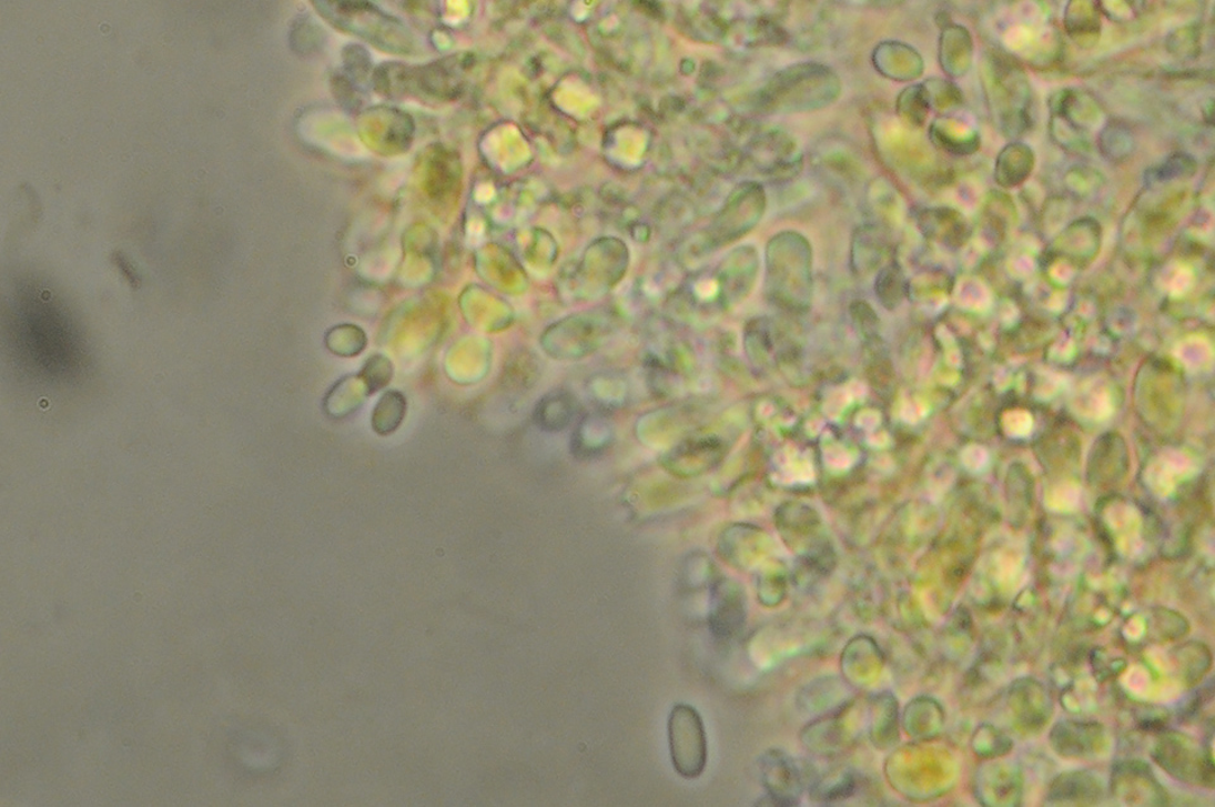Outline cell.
Returning a JSON list of instances; mask_svg holds the SVG:
<instances>
[{
  "label": "cell",
  "instance_id": "obj_5",
  "mask_svg": "<svg viewBox=\"0 0 1215 807\" xmlns=\"http://www.w3.org/2000/svg\"><path fill=\"white\" fill-rule=\"evenodd\" d=\"M1112 793L1118 800L1136 806H1165L1168 796L1157 783L1148 765L1141 760H1124L1113 767Z\"/></svg>",
  "mask_w": 1215,
  "mask_h": 807
},
{
  "label": "cell",
  "instance_id": "obj_19",
  "mask_svg": "<svg viewBox=\"0 0 1215 807\" xmlns=\"http://www.w3.org/2000/svg\"><path fill=\"white\" fill-rule=\"evenodd\" d=\"M929 95L931 109H946V107L959 105L962 103V95L960 89L946 80L934 79L929 83L923 84Z\"/></svg>",
  "mask_w": 1215,
  "mask_h": 807
},
{
  "label": "cell",
  "instance_id": "obj_3",
  "mask_svg": "<svg viewBox=\"0 0 1215 807\" xmlns=\"http://www.w3.org/2000/svg\"><path fill=\"white\" fill-rule=\"evenodd\" d=\"M1152 758L1177 781L1214 787V764L1211 753L1187 735L1177 732L1161 734L1152 749Z\"/></svg>",
  "mask_w": 1215,
  "mask_h": 807
},
{
  "label": "cell",
  "instance_id": "obj_13",
  "mask_svg": "<svg viewBox=\"0 0 1215 807\" xmlns=\"http://www.w3.org/2000/svg\"><path fill=\"white\" fill-rule=\"evenodd\" d=\"M713 599V629L725 636L740 631L745 621V603L740 588L732 583H719Z\"/></svg>",
  "mask_w": 1215,
  "mask_h": 807
},
{
  "label": "cell",
  "instance_id": "obj_6",
  "mask_svg": "<svg viewBox=\"0 0 1215 807\" xmlns=\"http://www.w3.org/2000/svg\"><path fill=\"white\" fill-rule=\"evenodd\" d=\"M1008 704L1022 730H1041L1052 715V702L1046 688L1031 678L1015 680Z\"/></svg>",
  "mask_w": 1215,
  "mask_h": 807
},
{
  "label": "cell",
  "instance_id": "obj_12",
  "mask_svg": "<svg viewBox=\"0 0 1215 807\" xmlns=\"http://www.w3.org/2000/svg\"><path fill=\"white\" fill-rule=\"evenodd\" d=\"M1036 163L1033 150L1023 142H1011L999 152L995 164V181L1004 188L1022 184Z\"/></svg>",
  "mask_w": 1215,
  "mask_h": 807
},
{
  "label": "cell",
  "instance_id": "obj_16",
  "mask_svg": "<svg viewBox=\"0 0 1215 807\" xmlns=\"http://www.w3.org/2000/svg\"><path fill=\"white\" fill-rule=\"evenodd\" d=\"M1178 669L1186 684L1193 685L1207 674L1212 665V654L1207 647L1198 643L1186 644L1176 650Z\"/></svg>",
  "mask_w": 1215,
  "mask_h": 807
},
{
  "label": "cell",
  "instance_id": "obj_18",
  "mask_svg": "<svg viewBox=\"0 0 1215 807\" xmlns=\"http://www.w3.org/2000/svg\"><path fill=\"white\" fill-rule=\"evenodd\" d=\"M1167 49L1174 57L1195 59L1201 53V31L1198 26H1186L1170 34Z\"/></svg>",
  "mask_w": 1215,
  "mask_h": 807
},
{
  "label": "cell",
  "instance_id": "obj_10",
  "mask_svg": "<svg viewBox=\"0 0 1215 807\" xmlns=\"http://www.w3.org/2000/svg\"><path fill=\"white\" fill-rule=\"evenodd\" d=\"M981 775L980 793L989 805L1019 806L1022 799L1020 770L1006 764H992Z\"/></svg>",
  "mask_w": 1215,
  "mask_h": 807
},
{
  "label": "cell",
  "instance_id": "obj_17",
  "mask_svg": "<svg viewBox=\"0 0 1215 807\" xmlns=\"http://www.w3.org/2000/svg\"><path fill=\"white\" fill-rule=\"evenodd\" d=\"M898 109L908 122L914 125H923L931 110L924 85H913L905 89L899 97Z\"/></svg>",
  "mask_w": 1215,
  "mask_h": 807
},
{
  "label": "cell",
  "instance_id": "obj_2",
  "mask_svg": "<svg viewBox=\"0 0 1215 807\" xmlns=\"http://www.w3.org/2000/svg\"><path fill=\"white\" fill-rule=\"evenodd\" d=\"M990 102L1002 130L1010 138H1021L1030 128L1031 91L1023 69L1012 59L993 58L990 65Z\"/></svg>",
  "mask_w": 1215,
  "mask_h": 807
},
{
  "label": "cell",
  "instance_id": "obj_7",
  "mask_svg": "<svg viewBox=\"0 0 1215 807\" xmlns=\"http://www.w3.org/2000/svg\"><path fill=\"white\" fill-rule=\"evenodd\" d=\"M1105 730L1097 723L1061 722L1050 733V744L1064 758H1087L1104 748Z\"/></svg>",
  "mask_w": 1215,
  "mask_h": 807
},
{
  "label": "cell",
  "instance_id": "obj_11",
  "mask_svg": "<svg viewBox=\"0 0 1215 807\" xmlns=\"http://www.w3.org/2000/svg\"><path fill=\"white\" fill-rule=\"evenodd\" d=\"M974 42L965 27L948 24L943 27L940 40V64L944 73L952 79L964 77L972 64Z\"/></svg>",
  "mask_w": 1215,
  "mask_h": 807
},
{
  "label": "cell",
  "instance_id": "obj_4",
  "mask_svg": "<svg viewBox=\"0 0 1215 807\" xmlns=\"http://www.w3.org/2000/svg\"><path fill=\"white\" fill-rule=\"evenodd\" d=\"M670 751L675 769L684 778H698L707 766L708 748L703 722L696 708L674 707L669 719Z\"/></svg>",
  "mask_w": 1215,
  "mask_h": 807
},
{
  "label": "cell",
  "instance_id": "obj_9",
  "mask_svg": "<svg viewBox=\"0 0 1215 807\" xmlns=\"http://www.w3.org/2000/svg\"><path fill=\"white\" fill-rule=\"evenodd\" d=\"M1101 779L1091 773L1076 770L1060 775L1052 783L1047 803L1055 806H1092L1102 800Z\"/></svg>",
  "mask_w": 1215,
  "mask_h": 807
},
{
  "label": "cell",
  "instance_id": "obj_1",
  "mask_svg": "<svg viewBox=\"0 0 1215 807\" xmlns=\"http://www.w3.org/2000/svg\"><path fill=\"white\" fill-rule=\"evenodd\" d=\"M841 92L840 79L818 64L793 65L780 71L763 89L762 103L770 113H797L823 109Z\"/></svg>",
  "mask_w": 1215,
  "mask_h": 807
},
{
  "label": "cell",
  "instance_id": "obj_8",
  "mask_svg": "<svg viewBox=\"0 0 1215 807\" xmlns=\"http://www.w3.org/2000/svg\"><path fill=\"white\" fill-rule=\"evenodd\" d=\"M765 787L780 805H796L803 791L802 774L791 758L781 751H769L761 760Z\"/></svg>",
  "mask_w": 1215,
  "mask_h": 807
},
{
  "label": "cell",
  "instance_id": "obj_15",
  "mask_svg": "<svg viewBox=\"0 0 1215 807\" xmlns=\"http://www.w3.org/2000/svg\"><path fill=\"white\" fill-rule=\"evenodd\" d=\"M1102 8L1095 2H1070L1065 13V29L1071 39L1080 47H1087L1100 39L1102 32Z\"/></svg>",
  "mask_w": 1215,
  "mask_h": 807
},
{
  "label": "cell",
  "instance_id": "obj_14",
  "mask_svg": "<svg viewBox=\"0 0 1215 807\" xmlns=\"http://www.w3.org/2000/svg\"><path fill=\"white\" fill-rule=\"evenodd\" d=\"M931 140L935 147L953 155H972L980 148V137L968 124L942 119L931 125Z\"/></svg>",
  "mask_w": 1215,
  "mask_h": 807
}]
</instances>
